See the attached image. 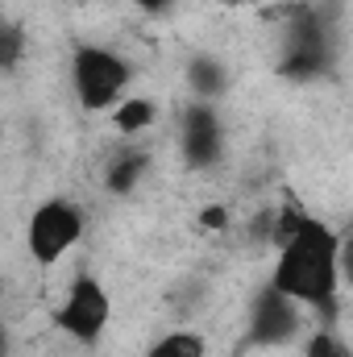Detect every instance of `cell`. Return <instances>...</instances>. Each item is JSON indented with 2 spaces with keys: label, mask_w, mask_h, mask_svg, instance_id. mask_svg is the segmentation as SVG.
<instances>
[{
  "label": "cell",
  "mask_w": 353,
  "mask_h": 357,
  "mask_svg": "<svg viewBox=\"0 0 353 357\" xmlns=\"http://www.w3.org/2000/svg\"><path fill=\"white\" fill-rule=\"evenodd\" d=\"M270 287L283 291L287 299H295L299 307H308L320 324H333L337 307H341V287H345L337 229H329L320 216H308L295 229V237L274 250Z\"/></svg>",
  "instance_id": "obj_1"
},
{
  "label": "cell",
  "mask_w": 353,
  "mask_h": 357,
  "mask_svg": "<svg viewBox=\"0 0 353 357\" xmlns=\"http://www.w3.org/2000/svg\"><path fill=\"white\" fill-rule=\"evenodd\" d=\"M133 84V63L104 42H84L71 50V91L84 112H112Z\"/></svg>",
  "instance_id": "obj_2"
},
{
  "label": "cell",
  "mask_w": 353,
  "mask_h": 357,
  "mask_svg": "<svg viewBox=\"0 0 353 357\" xmlns=\"http://www.w3.org/2000/svg\"><path fill=\"white\" fill-rule=\"evenodd\" d=\"M88 233V216L71 195H46L33 204L25 220V250L29 262L42 270H54Z\"/></svg>",
  "instance_id": "obj_3"
},
{
  "label": "cell",
  "mask_w": 353,
  "mask_h": 357,
  "mask_svg": "<svg viewBox=\"0 0 353 357\" xmlns=\"http://www.w3.org/2000/svg\"><path fill=\"white\" fill-rule=\"evenodd\" d=\"M108 324H112V295H108V287L96 274H75L71 287L63 291L59 307H54V328L63 337H71L75 345L96 349L104 341Z\"/></svg>",
  "instance_id": "obj_4"
},
{
  "label": "cell",
  "mask_w": 353,
  "mask_h": 357,
  "mask_svg": "<svg viewBox=\"0 0 353 357\" xmlns=\"http://www.w3.org/2000/svg\"><path fill=\"white\" fill-rule=\"evenodd\" d=\"M179 158L187 171H212L225 158V121L212 100H191L179 112Z\"/></svg>",
  "instance_id": "obj_5"
},
{
  "label": "cell",
  "mask_w": 353,
  "mask_h": 357,
  "mask_svg": "<svg viewBox=\"0 0 353 357\" xmlns=\"http://www.w3.org/2000/svg\"><path fill=\"white\" fill-rule=\"evenodd\" d=\"M303 316H312V312L266 282V291L250 303V345L266 349V345H291V341L308 337L303 333Z\"/></svg>",
  "instance_id": "obj_6"
},
{
  "label": "cell",
  "mask_w": 353,
  "mask_h": 357,
  "mask_svg": "<svg viewBox=\"0 0 353 357\" xmlns=\"http://www.w3.org/2000/svg\"><path fill=\"white\" fill-rule=\"evenodd\" d=\"M146 171H150V154H146L142 146L125 142V146H117V150L104 158L100 183H104V191H108V195H133V191L142 187Z\"/></svg>",
  "instance_id": "obj_7"
},
{
  "label": "cell",
  "mask_w": 353,
  "mask_h": 357,
  "mask_svg": "<svg viewBox=\"0 0 353 357\" xmlns=\"http://www.w3.org/2000/svg\"><path fill=\"white\" fill-rule=\"evenodd\" d=\"M158 104L150 100V96H125L112 112H108V121H112V133L117 137H125V142H137L142 133H150L154 125H158Z\"/></svg>",
  "instance_id": "obj_8"
},
{
  "label": "cell",
  "mask_w": 353,
  "mask_h": 357,
  "mask_svg": "<svg viewBox=\"0 0 353 357\" xmlns=\"http://www.w3.org/2000/svg\"><path fill=\"white\" fill-rule=\"evenodd\" d=\"M187 88L195 91V100H216V96H225V88H229L225 63L212 59V54H195V59L187 63Z\"/></svg>",
  "instance_id": "obj_9"
},
{
  "label": "cell",
  "mask_w": 353,
  "mask_h": 357,
  "mask_svg": "<svg viewBox=\"0 0 353 357\" xmlns=\"http://www.w3.org/2000/svg\"><path fill=\"white\" fill-rule=\"evenodd\" d=\"M146 357H208V337L195 333V328H167Z\"/></svg>",
  "instance_id": "obj_10"
},
{
  "label": "cell",
  "mask_w": 353,
  "mask_h": 357,
  "mask_svg": "<svg viewBox=\"0 0 353 357\" xmlns=\"http://www.w3.org/2000/svg\"><path fill=\"white\" fill-rule=\"evenodd\" d=\"M303 357H353L350 345L329 328V324H320L316 333H308L303 337Z\"/></svg>",
  "instance_id": "obj_11"
},
{
  "label": "cell",
  "mask_w": 353,
  "mask_h": 357,
  "mask_svg": "<svg viewBox=\"0 0 353 357\" xmlns=\"http://www.w3.org/2000/svg\"><path fill=\"white\" fill-rule=\"evenodd\" d=\"M21 54H25V29H21L17 21H8V25H4V38H0V67L13 75L17 63H21Z\"/></svg>",
  "instance_id": "obj_12"
},
{
  "label": "cell",
  "mask_w": 353,
  "mask_h": 357,
  "mask_svg": "<svg viewBox=\"0 0 353 357\" xmlns=\"http://www.w3.org/2000/svg\"><path fill=\"white\" fill-rule=\"evenodd\" d=\"M233 225V212L225 208V204H204L200 208V229H208V233H225Z\"/></svg>",
  "instance_id": "obj_13"
},
{
  "label": "cell",
  "mask_w": 353,
  "mask_h": 357,
  "mask_svg": "<svg viewBox=\"0 0 353 357\" xmlns=\"http://www.w3.org/2000/svg\"><path fill=\"white\" fill-rule=\"evenodd\" d=\"M341 282L353 287V229L341 237Z\"/></svg>",
  "instance_id": "obj_14"
},
{
  "label": "cell",
  "mask_w": 353,
  "mask_h": 357,
  "mask_svg": "<svg viewBox=\"0 0 353 357\" xmlns=\"http://www.w3.org/2000/svg\"><path fill=\"white\" fill-rule=\"evenodd\" d=\"M129 4H137L142 13H167V8H175L179 0H129Z\"/></svg>",
  "instance_id": "obj_15"
},
{
  "label": "cell",
  "mask_w": 353,
  "mask_h": 357,
  "mask_svg": "<svg viewBox=\"0 0 353 357\" xmlns=\"http://www.w3.org/2000/svg\"><path fill=\"white\" fill-rule=\"evenodd\" d=\"M220 4H225V8H241V4H258V8H262L266 0H220Z\"/></svg>",
  "instance_id": "obj_16"
}]
</instances>
